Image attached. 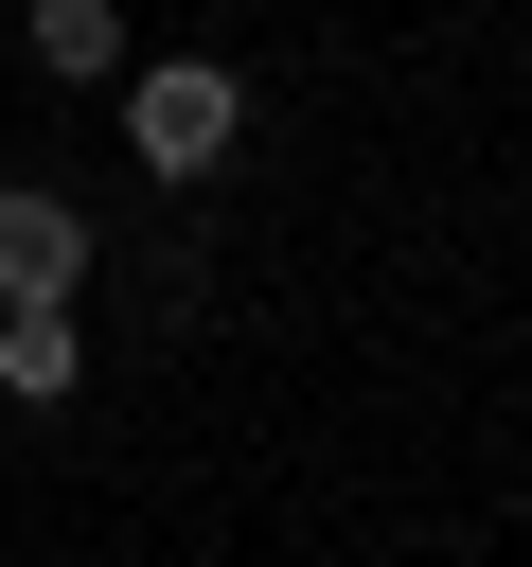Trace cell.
Masks as SVG:
<instances>
[{
	"instance_id": "obj_1",
	"label": "cell",
	"mask_w": 532,
	"mask_h": 567,
	"mask_svg": "<svg viewBox=\"0 0 532 567\" xmlns=\"http://www.w3.org/2000/svg\"><path fill=\"white\" fill-rule=\"evenodd\" d=\"M124 142H142L160 177H213V159L248 142V89H231L213 53H160V71H124Z\"/></svg>"
},
{
	"instance_id": "obj_2",
	"label": "cell",
	"mask_w": 532,
	"mask_h": 567,
	"mask_svg": "<svg viewBox=\"0 0 532 567\" xmlns=\"http://www.w3.org/2000/svg\"><path fill=\"white\" fill-rule=\"evenodd\" d=\"M71 284H89V213L0 177V301H71Z\"/></svg>"
},
{
	"instance_id": "obj_3",
	"label": "cell",
	"mask_w": 532,
	"mask_h": 567,
	"mask_svg": "<svg viewBox=\"0 0 532 567\" xmlns=\"http://www.w3.org/2000/svg\"><path fill=\"white\" fill-rule=\"evenodd\" d=\"M18 53H35L53 89H106V71H124V0H18Z\"/></svg>"
},
{
	"instance_id": "obj_4",
	"label": "cell",
	"mask_w": 532,
	"mask_h": 567,
	"mask_svg": "<svg viewBox=\"0 0 532 567\" xmlns=\"http://www.w3.org/2000/svg\"><path fill=\"white\" fill-rule=\"evenodd\" d=\"M71 372H89V337H71V301H0V390H18V408H53Z\"/></svg>"
}]
</instances>
